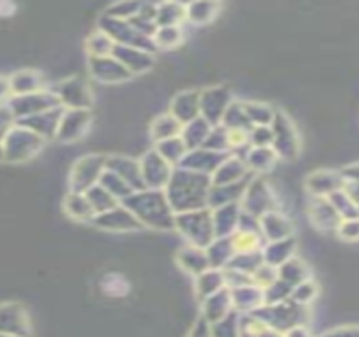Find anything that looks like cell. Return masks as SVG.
I'll list each match as a JSON object with an SVG mask.
<instances>
[{
  "instance_id": "d6a6232c",
  "label": "cell",
  "mask_w": 359,
  "mask_h": 337,
  "mask_svg": "<svg viewBox=\"0 0 359 337\" xmlns=\"http://www.w3.org/2000/svg\"><path fill=\"white\" fill-rule=\"evenodd\" d=\"M231 307H233L231 292H229V289H226V287L204 301L206 319L210 320L211 324H218L223 319H226L229 310H231Z\"/></svg>"
},
{
  "instance_id": "7c38bea8",
  "label": "cell",
  "mask_w": 359,
  "mask_h": 337,
  "mask_svg": "<svg viewBox=\"0 0 359 337\" xmlns=\"http://www.w3.org/2000/svg\"><path fill=\"white\" fill-rule=\"evenodd\" d=\"M306 198V216L312 230H316L319 235L336 236V230L342 219L331 206V202L325 198H311L307 194Z\"/></svg>"
},
{
  "instance_id": "836d02e7",
  "label": "cell",
  "mask_w": 359,
  "mask_h": 337,
  "mask_svg": "<svg viewBox=\"0 0 359 337\" xmlns=\"http://www.w3.org/2000/svg\"><path fill=\"white\" fill-rule=\"evenodd\" d=\"M236 249L233 245L231 236L226 238H215V241L206 248L208 260H210V266L216 270H224L231 261V258L235 256Z\"/></svg>"
},
{
  "instance_id": "11a10c76",
  "label": "cell",
  "mask_w": 359,
  "mask_h": 337,
  "mask_svg": "<svg viewBox=\"0 0 359 337\" xmlns=\"http://www.w3.org/2000/svg\"><path fill=\"white\" fill-rule=\"evenodd\" d=\"M252 280H253V284L257 287H260V289H266V287L272 285L273 282L278 280V268H275V266L263 261V263L258 266L257 270H255V273L252 275Z\"/></svg>"
},
{
  "instance_id": "be15d7a7",
  "label": "cell",
  "mask_w": 359,
  "mask_h": 337,
  "mask_svg": "<svg viewBox=\"0 0 359 337\" xmlns=\"http://www.w3.org/2000/svg\"><path fill=\"white\" fill-rule=\"evenodd\" d=\"M358 214H359V206H358Z\"/></svg>"
},
{
  "instance_id": "30bf717a",
  "label": "cell",
  "mask_w": 359,
  "mask_h": 337,
  "mask_svg": "<svg viewBox=\"0 0 359 337\" xmlns=\"http://www.w3.org/2000/svg\"><path fill=\"white\" fill-rule=\"evenodd\" d=\"M344 177L336 167H317L304 177V191L311 198H325L344 187Z\"/></svg>"
},
{
  "instance_id": "ee69618b",
  "label": "cell",
  "mask_w": 359,
  "mask_h": 337,
  "mask_svg": "<svg viewBox=\"0 0 359 337\" xmlns=\"http://www.w3.org/2000/svg\"><path fill=\"white\" fill-rule=\"evenodd\" d=\"M86 198L88 201H90L91 207H93L95 214H103L107 213V211L114 209V207H116L120 205V201L116 198H114L108 191L105 189V187H102L100 184L93 186L91 189L86 191Z\"/></svg>"
},
{
  "instance_id": "ac0fdd59",
  "label": "cell",
  "mask_w": 359,
  "mask_h": 337,
  "mask_svg": "<svg viewBox=\"0 0 359 337\" xmlns=\"http://www.w3.org/2000/svg\"><path fill=\"white\" fill-rule=\"evenodd\" d=\"M199 98H201V90L186 88V90L177 91V93L170 98L167 111H169V114L172 115L179 123H182V127H184L186 123L193 122V120L201 116Z\"/></svg>"
},
{
  "instance_id": "9c48e42d",
  "label": "cell",
  "mask_w": 359,
  "mask_h": 337,
  "mask_svg": "<svg viewBox=\"0 0 359 337\" xmlns=\"http://www.w3.org/2000/svg\"><path fill=\"white\" fill-rule=\"evenodd\" d=\"M235 102L233 91L224 85L206 86L201 90V98H199V106H201V116L212 127L219 125L229 105Z\"/></svg>"
},
{
  "instance_id": "91938a15",
  "label": "cell",
  "mask_w": 359,
  "mask_h": 337,
  "mask_svg": "<svg viewBox=\"0 0 359 337\" xmlns=\"http://www.w3.org/2000/svg\"><path fill=\"white\" fill-rule=\"evenodd\" d=\"M342 189H344V193L349 195L351 201H353L356 206H359V184H358V182L346 181L344 182V187H342Z\"/></svg>"
},
{
  "instance_id": "9f6ffc18",
  "label": "cell",
  "mask_w": 359,
  "mask_h": 337,
  "mask_svg": "<svg viewBox=\"0 0 359 337\" xmlns=\"http://www.w3.org/2000/svg\"><path fill=\"white\" fill-rule=\"evenodd\" d=\"M139 7L140 4L137 2H116L108 7L105 15L114 19H120V20H130L132 18H135L137 15Z\"/></svg>"
},
{
  "instance_id": "8fae6325",
  "label": "cell",
  "mask_w": 359,
  "mask_h": 337,
  "mask_svg": "<svg viewBox=\"0 0 359 337\" xmlns=\"http://www.w3.org/2000/svg\"><path fill=\"white\" fill-rule=\"evenodd\" d=\"M139 160H140L142 179H144L145 189L165 191V187L169 184L175 167H172L169 162L162 159L154 147L149 149L145 153H142Z\"/></svg>"
},
{
  "instance_id": "44dd1931",
  "label": "cell",
  "mask_w": 359,
  "mask_h": 337,
  "mask_svg": "<svg viewBox=\"0 0 359 337\" xmlns=\"http://www.w3.org/2000/svg\"><path fill=\"white\" fill-rule=\"evenodd\" d=\"M228 156L229 153L212 152L210 149H204V147L194 149V151H189L186 153L184 160L181 162L179 167L186 170H193V172L204 174V176L211 177Z\"/></svg>"
},
{
  "instance_id": "2e32d148",
  "label": "cell",
  "mask_w": 359,
  "mask_h": 337,
  "mask_svg": "<svg viewBox=\"0 0 359 337\" xmlns=\"http://www.w3.org/2000/svg\"><path fill=\"white\" fill-rule=\"evenodd\" d=\"M295 230H297V226H295L292 216L282 209L270 211L260 218V231L265 243L292 238V236H295Z\"/></svg>"
},
{
  "instance_id": "52a82bcc",
  "label": "cell",
  "mask_w": 359,
  "mask_h": 337,
  "mask_svg": "<svg viewBox=\"0 0 359 337\" xmlns=\"http://www.w3.org/2000/svg\"><path fill=\"white\" fill-rule=\"evenodd\" d=\"M44 140L37 137L34 132L27 130L24 127L12 128L7 132V137L4 139L2 149L4 157L11 160H26L36 156L43 147Z\"/></svg>"
},
{
  "instance_id": "603a6c76",
  "label": "cell",
  "mask_w": 359,
  "mask_h": 337,
  "mask_svg": "<svg viewBox=\"0 0 359 337\" xmlns=\"http://www.w3.org/2000/svg\"><path fill=\"white\" fill-rule=\"evenodd\" d=\"M245 164L253 176L266 177L278 167L280 160L272 147H250L245 156Z\"/></svg>"
},
{
  "instance_id": "484cf974",
  "label": "cell",
  "mask_w": 359,
  "mask_h": 337,
  "mask_svg": "<svg viewBox=\"0 0 359 337\" xmlns=\"http://www.w3.org/2000/svg\"><path fill=\"white\" fill-rule=\"evenodd\" d=\"M252 177L245 179V181L241 182H236V184L211 186L210 198H208V207H210V209H216V207H221V206L240 205L241 199H243L246 186H248V182L252 181Z\"/></svg>"
},
{
  "instance_id": "6da1fadb",
  "label": "cell",
  "mask_w": 359,
  "mask_h": 337,
  "mask_svg": "<svg viewBox=\"0 0 359 337\" xmlns=\"http://www.w3.org/2000/svg\"><path fill=\"white\" fill-rule=\"evenodd\" d=\"M211 186L210 176L175 167L164 193L174 213L181 214L208 207Z\"/></svg>"
},
{
  "instance_id": "d6986e66",
  "label": "cell",
  "mask_w": 359,
  "mask_h": 337,
  "mask_svg": "<svg viewBox=\"0 0 359 337\" xmlns=\"http://www.w3.org/2000/svg\"><path fill=\"white\" fill-rule=\"evenodd\" d=\"M107 169L122 177L132 187L133 193L145 189L139 157L128 156V153H114V156H108Z\"/></svg>"
},
{
  "instance_id": "60d3db41",
  "label": "cell",
  "mask_w": 359,
  "mask_h": 337,
  "mask_svg": "<svg viewBox=\"0 0 359 337\" xmlns=\"http://www.w3.org/2000/svg\"><path fill=\"white\" fill-rule=\"evenodd\" d=\"M226 130H240V132H250V128L253 127L250 122L248 115H246L245 103L243 99H235V102L229 105V108L224 114L221 123Z\"/></svg>"
},
{
  "instance_id": "e575fe53",
  "label": "cell",
  "mask_w": 359,
  "mask_h": 337,
  "mask_svg": "<svg viewBox=\"0 0 359 337\" xmlns=\"http://www.w3.org/2000/svg\"><path fill=\"white\" fill-rule=\"evenodd\" d=\"M211 128H212V125L210 122H206L203 116H199V118H196V120H193V122L186 123L184 127H182L181 139L184 140L186 147L189 149V151L201 149V147H204V144H206Z\"/></svg>"
},
{
  "instance_id": "cb8c5ba5",
  "label": "cell",
  "mask_w": 359,
  "mask_h": 337,
  "mask_svg": "<svg viewBox=\"0 0 359 337\" xmlns=\"http://www.w3.org/2000/svg\"><path fill=\"white\" fill-rule=\"evenodd\" d=\"M253 174L246 167L245 160L236 156H228L223 164L216 169V172L211 176L212 186H226L236 184V182L245 181V179L252 177Z\"/></svg>"
},
{
  "instance_id": "7bdbcfd3",
  "label": "cell",
  "mask_w": 359,
  "mask_h": 337,
  "mask_svg": "<svg viewBox=\"0 0 359 337\" xmlns=\"http://www.w3.org/2000/svg\"><path fill=\"white\" fill-rule=\"evenodd\" d=\"M43 88V78L36 71H20L14 74L11 80V91L14 97L31 95Z\"/></svg>"
},
{
  "instance_id": "277c9868",
  "label": "cell",
  "mask_w": 359,
  "mask_h": 337,
  "mask_svg": "<svg viewBox=\"0 0 359 337\" xmlns=\"http://www.w3.org/2000/svg\"><path fill=\"white\" fill-rule=\"evenodd\" d=\"M174 230L184 238L187 245L208 248L216 238L212 211L210 207H204V209L175 214Z\"/></svg>"
},
{
  "instance_id": "d590c367",
  "label": "cell",
  "mask_w": 359,
  "mask_h": 337,
  "mask_svg": "<svg viewBox=\"0 0 359 337\" xmlns=\"http://www.w3.org/2000/svg\"><path fill=\"white\" fill-rule=\"evenodd\" d=\"M243 103L246 115H248L253 127H257V125H266V127H270L278 111V106L266 102V99H243Z\"/></svg>"
},
{
  "instance_id": "74e56055",
  "label": "cell",
  "mask_w": 359,
  "mask_h": 337,
  "mask_svg": "<svg viewBox=\"0 0 359 337\" xmlns=\"http://www.w3.org/2000/svg\"><path fill=\"white\" fill-rule=\"evenodd\" d=\"M224 287H226V284H224L223 270L210 268L203 272L201 275L196 277V292H198L199 298H203V301H206L208 297L223 290Z\"/></svg>"
},
{
  "instance_id": "8d00e7d4",
  "label": "cell",
  "mask_w": 359,
  "mask_h": 337,
  "mask_svg": "<svg viewBox=\"0 0 359 337\" xmlns=\"http://www.w3.org/2000/svg\"><path fill=\"white\" fill-rule=\"evenodd\" d=\"M65 209L71 218L83 223L93 221L95 216H97L85 193H73V191H69V194L65 199Z\"/></svg>"
},
{
  "instance_id": "4dcf8cb0",
  "label": "cell",
  "mask_w": 359,
  "mask_h": 337,
  "mask_svg": "<svg viewBox=\"0 0 359 337\" xmlns=\"http://www.w3.org/2000/svg\"><path fill=\"white\" fill-rule=\"evenodd\" d=\"M231 292V302L233 307L240 312H255L265 305V298H263V289L257 287L255 284L238 287V289L229 290Z\"/></svg>"
},
{
  "instance_id": "94428289",
  "label": "cell",
  "mask_w": 359,
  "mask_h": 337,
  "mask_svg": "<svg viewBox=\"0 0 359 337\" xmlns=\"http://www.w3.org/2000/svg\"><path fill=\"white\" fill-rule=\"evenodd\" d=\"M283 337H312V334L307 326H295L289 329V331L283 334Z\"/></svg>"
},
{
  "instance_id": "f907efd6",
  "label": "cell",
  "mask_w": 359,
  "mask_h": 337,
  "mask_svg": "<svg viewBox=\"0 0 359 337\" xmlns=\"http://www.w3.org/2000/svg\"><path fill=\"white\" fill-rule=\"evenodd\" d=\"M204 149H210V151L219 153H229V151H231V145H229V132L223 127V125H215V127L211 128L206 144H204Z\"/></svg>"
},
{
  "instance_id": "ba28073f",
  "label": "cell",
  "mask_w": 359,
  "mask_h": 337,
  "mask_svg": "<svg viewBox=\"0 0 359 337\" xmlns=\"http://www.w3.org/2000/svg\"><path fill=\"white\" fill-rule=\"evenodd\" d=\"M54 95L60 99L61 106L66 108V110H91L95 103L93 91H91L90 85L79 76L61 81L54 90Z\"/></svg>"
},
{
  "instance_id": "d4e9b609",
  "label": "cell",
  "mask_w": 359,
  "mask_h": 337,
  "mask_svg": "<svg viewBox=\"0 0 359 337\" xmlns=\"http://www.w3.org/2000/svg\"><path fill=\"white\" fill-rule=\"evenodd\" d=\"M175 261L181 266L184 272L189 273V275L198 277L201 275L203 272L210 270V260H208L206 248L194 247V245H184V247L179 248L177 255H175Z\"/></svg>"
},
{
  "instance_id": "681fc988",
  "label": "cell",
  "mask_w": 359,
  "mask_h": 337,
  "mask_svg": "<svg viewBox=\"0 0 359 337\" xmlns=\"http://www.w3.org/2000/svg\"><path fill=\"white\" fill-rule=\"evenodd\" d=\"M327 201L331 202V206L336 209V213L339 214L341 219H351V218H359L358 214V206L351 201V198L344 193V189L336 191L327 198Z\"/></svg>"
},
{
  "instance_id": "4fadbf2b",
  "label": "cell",
  "mask_w": 359,
  "mask_h": 337,
  "mask_svg": "<svg viewBox=\"0 0 359 337\" xmlns=\"http://www.w3.org/2000/svg\"><path fill=\"white\" fill-rule=\"evenodd\" d=\"M61 106L60 99H57L54 91H36L31 95H22V97H14L11 102V111L20 118H27V116L43 114V111L54 110V108Z\"/></svg>"
},
{
  "instance_id": "f546056e",
  "label": "cell",
  "mask_w": 359,
  "mask_h": 337,
  "mask_svg": "<svg viewBox=\"0 0 359 337\" xmlns=\"http://www.w3.org/2000/svg\"><path fill=\"white\" fill-rule=\"evenodd\" d=\"M278 278L292 287L302 284V282L311 280L312 278V266L304 256L299 253L287 260L282 266H278Z\"/></svg>"
},
{
  "instance_id": "5b68a950",
  "label": "cell",
  "mask_w": 359,
  "mask_h": 337,
  "mask_svg": "<svg viewBox=\"0 0 359 337\" xmlns=\"http://www.w3.org/2000/svg\"><path fill=\"white\" fill-rule=\"evenodd\" d=\"M240 206L241 211L257 216V218H262L263 214L270 213V211L280 209L278 207V199L275 195V191L272 184H270L269 177L262 176L252 177V181L246 186Z\"/></svg>"
},
{
  "instance_id": "c3c4849f",
  "label": "cell",
  "mask_w": 359,
  "mask_h": 337,
  "mask_svg": "<svg viewBox=\"0 0 359 337\" xmlns=\"http://www.w3.org/2000/svg\"><path fill=\"white\" fill-rule=\"evenodd\" d=\"M319 294H320L319 285H317L314 278H311V280H306L302 282V284L292 287L290 302L297 303V305H302V307H311V303L317 301Z\"/></svg>"
},
{
  "instance_id": "f35d334b",
  "label": "cell",
  "mask_w": 359,
  "mask_h": 337,
  "mask_svg": "<svg viewBox=\"0 0 359 337\" xmlns=\"http://www.w3.org/2000/svg\"><path fill=\"white\" fill-rule=\"evenodd\" d=\"M154 149H156L158 156H161L165 162H169L172 167H179L181 162L184 160L186 153L189 152V149L186 147L184 140L181 139V135L174 137V139H169V140H162V142L154 145Z\"/></svg>"
},
{
  "instance_id": "6125c7cd",
  "label": "cell",
  "mask_w": 359,
  "mask_h": 337,
  "mask_svg": "<svg viewBox=\"0 0 359 337\" xmlns=\"http://www.w3.org/2000/svg\"><path fill=\"white\" fill-rule=\"evenodd\" d=\"M7 93H12L11 91V81H6L0 78V98L6 97Z\"/></svg>"
},
{
  "instance_id": "7a4b0ae2",
  "label": "cell",
  "mask_w": 359,
  "mask_h": 337,
  "mask_svg": "<svg viewBox=\"0 0 359 337\" xmlns=\"http://www.w3.org/2000/svg\"><path fill=\"white\" fill-rule=\"evenodd\" d=\"M132 211L139 223L147 230L172 231L175 213L170 207L164 191L144 189L128 195L122 202Z\"/></svg>"
},
{
  "instance_id": "7dc6e473",
  "label": "cell",
  "mask_w": 359,
  "mask_h": 337,
  "mask_svg": "<svg viewBox=\"0 0 359 337\" xmlns=\"http://www.w3.org/2000/svg\"><path fill=\"white\" fill-rule=\"evenodd\" d=\"M98 184L102 187H105L108 193L114 195V198L118 199L120 202H123L128 195L133 194L132 187L128 186L122 177L116 176L115 172H111V170H108V169L103 172V176H102V179H100Z\"/></svg>"
},
{
  "instance_id": "5bb4252c",
  "label": "cell",
  "mask_w": 359,
  "mask_h": 337,
  "mask_svg": "<svg viewBox=\"0 0 359 337\" xmlns=\"http://www.w3.org/2000/svg\"><path fill=\"white\" fill-rule=\"evenodd\" d=\"M91 122H93L91 110H66L65 108L56 139L65 144L76 142L86 135L91 128Z\"/></svg>"
},
{
  "instance_id": "b9f144b4",
  "label": "cell",
  "mask_w": 359,
  "mask_h": 337,
  "mask_svg": "<svg viewBox=\"0 0 359 337\" xmlns=\"http://www.w3.org/2000/svg\"><path fill=\"white\" fill-rule=\"evenodd\" d=\"M157 27L182 26L186 22V4L162 2L157 4Z\"/></svg>"
},
{
  "instance_id": "83f0119b",
  "label": "cell",
  "mask_w": 359,
  "mask_h": 337,
  "mask_svg": "<svg viewBox=\"0 0 359 337\" xmlns=\"http://www.w3.org/2000/svg\"><path fill=\"white\" fill-rule=\"evenodd\" d=\"M212 211V226H215L216 238H226L233 236L238 230L240 223L241 206L240 205H228L216 207Z\"/></svg>"
},
{
  "instance_id": "680465c9",
  "label": "cell",
  "mask_w": 359,
  "mask_h": 337,
  "mask_svg": "<svg viewBox=\"0 0 359 337\" xmlns=\"http://www.w3.org/2000/svg\"><path fill=\"white\" fill-rule=\"evenodd\" d=\"M339 170H341L342 177H344V181L358 182L359 184V160L342 165Z\"/></svg>"
},
{
  "instance_id": "f5cc1de1",
  "label": "cell",
  "mask_w": 359,
  "mask_h": 337,
  "mask_svg": "<svg viewBox=\"0 0 359 337\" xmlns=\"http://www.w3.org/2000/svg\"><path fill=\"white\" fill-rule=\"evenodd\" d=\"M336 238L341 243L356 245L359 243V218L342 219L336 230Z\"/></svg>"
},
{
  "instance_id": "1f68e13d",
  "label": "cell",
  "mask_w": 359,
  "mask_h": 337,
  "mask_svg": "<svg viewBox=\"0 0 359 337\" xmlns=\"http://www.w3.org/2000/svg\"><path fill=\"white\" fill-rule=\"evenodd\" d=\"M219 2H191L186 4V22L196 27H203L211 24L221 14Z\"/></svg>"
},
{
  "instance_id": "f6af8a7d",
  "label": "cell",
  "mask_w": 359,
  "mask_h": 337,
  "mask_svg": "<svg viewBox=\"0 0 359 337\" xmlns=\"http://www.w3.org/2000/svg\"><path fill=\"white\" fill-rule=\"evenodd\" d=\"M85 48H86L88 57H103V56H111V54H114L115 43L111 41L110 36H107L105 32L97 29L93 34L88 36Z\"/></svg>"
},
{
  "instance_id": "f1b7e54d",
  "label": "cell",
  "mask_w": 359,
  "mask_h": 337,
  "mask_svg": "<svg viewBox=\"0 0 359 337\" xmlns=\"http://www.w3.org/2000/svg\"><path fill=\"white\" fill-rule=\"evenodd\" d=\"M181 132L182 123H179L169 111L156 115L149 125V139L152 140L154 145L162 142V140H169L174 139V137H179Z\"/></svg>"
},
{
  "instance_id": "816d5d0a",
  "label": "cell",
  "mask_w": 359,
  "mask_h": 337,
  "mask_svg": "<svg viewBox=\"0 0 359 337\" xmlns=\"http://www.w3.org/2000/svg\"><path fill=\"white\" fill-rule=\"evenodd\" d=\"M292 285L285 284V282L278 278L272 285L263 289V298H265V305H277V303H283L290 301Z\"/></svg>"
},
{
  "instance_id": "bcb514c9",
  "label": "cell",
  "mask_w": 359,
  "mask_h": 337,
  "mask_svg": "<svg viewBox=\"0 0 359 337\" xmlns=\"http://www.w3.org/2000/svg\"><path fill=\"white\" fill-rule=\"evenodd\" d=\"M262 263H263L262 249H258V252H241V253H235V256L231 258V261H229L226 268L238 270V272H243L246 275H253L255 270H257Z\"/></svg>"
},
{
  "instance_id": "9a60e30c",
  "label": "cell",
  "mask_w": 359,
  "mask_h": 337,
  "mask_svg": "<svg viewBox=\"0 0 359 337\" xmlns=\"http://www.w3.org/2000/svg\"><path fill=\"white\" fill-rule=\"evenodd\" d=\"M88 68L91 76L103 85H122L133 78L114 56L88 57Z\"/></svg>"
},
{
  "instance_id": "ffe728a7",
  "label": "cell",
  "mask_w": 359,
  "mask_h": 337,
  "mask_svg": "<svg viewBox=\"0 0 359 337\" xmlns=\"http://www.w3.org/2000/svg\"><path fill=\"white\" fill-rule=\"evenodd\" d=\"M116 61L122 62V66L127 69L132 76H140L147 74L150 69L156 66V54L144 51V49L130 48V46H118L115 44L114 54Z\"/></svg>"
},
{
  "instance_id": "db71d44e",
  "label": "cell",
  "mask_w": 359,
  "mask_h": 337,
  "mask_svg": "<svg viewBox=\"0 0 359 337\" xmlns=\"http://www.w3.org/2000/svg\"><path fill=\"white\" fill-rule=\"evenodd\" d=\"M250 147H272L273 145V132L272 127L266 125H257L248 132Z\"/></svg>"
},
{
  "instance_id": "e0dca14e",
  "label": "cell",
  "mask_w": 359,
  "mask_h": 337,
  "mask_svg": "<svg viewBox=\"0 0 359 337\" xmlns=\"http://www.w3.org/2000/svg\"><path fill=\"white\" fill-rule=\"evenodd\" d=\"M95 226H98L100 230H107L111 233H132L144 230V226L139 223V219L133 216V213L128 209L127 206H123L120 202L118 206L114 209L107 211V213L95 216V219L91 221Z\"/></svg>"
},
{
  "instance_id": "4316f807",
  "label": "cell",
  "mask_w": 359,
  "mask_h": 337,
  "mask_svg": "<svg viewBox=\"0 0 359 337\" xmlns=\"http://www.w3.org/2000/svg\"><path fill=\"white\" fill-rule=\"evenodd\" d=\"M299 253V240L297 236H292V238L280 240V241H272V243H265L262 248L263 261L269 265L282 266L287 260H290L292 256H295Z\"/></svg>"
},
{
  "instance_id": "6f0895ef",
  "label": "cell",
  "mask_w": 359,
  "mask_h": 337,
  "mask_svg": "<svg viewBox=\"0 0 359 337\" xmlns=\"http://www.w3.org/2000/svg\"><path fill=\"white\" fill-rule=\"evenodd\" d=\"M320 337H359V326L356 324H346V326H337L325 331Z\"/></svg>"
},
{
  "instance_id": "8992f818",
  "label": "cell",
  "mask_w": 359,
  "mask_h": 337,
  "mask_svg": "<svg viewBox=\"0 0 359 337\" xmlns=\"http://www.w3.org/2000/svg\"><path fill=\"white\" fill-rule=\"evenodd\" d=\"M105 153H88L81 157L71 169L69 186L73 193H86L93 186H97L107 170Z\"/></svg>"
},
{
  "instance_id": "3957f363",
  "label": "cell",
  "mask_w": 359,
  "mask_h": 337,
  "mask_svg": "<svg viewBox=\"0 0 359 337\" xmlns=\"http://www.w3.org/2000/svg\"><path fill=\"white\" fill-rule=\"evenodd\" d=\"M270 127L273 132L272 149L277 153L278 160L283 164H297L302 157V135L299 125L287 111L278 108Z\"/></svg>"
},
{
  "instance_id": "7402d4cb",
  "label": "cell",
  "mask_w": 359,
  "mask_h": 337,
  "mask_svg": "<svg viewBox=\"0 0 359 337\" xmlns=\"http://www.w3.org/2000/svg\"><path fill=\"white\" fill-rule=\"evenodd\" d=\"M65 108L57 106L54 110L43 111V114H37L32 116H27V118H22L19 122L20 127L27 128V130L34 132L37 137H41L43 140L54 139L57 133V128H60V122Z\"/></svg>"
},
{
  "instance_id": "ab89813d",
  "label": "cell",
  "mask_w": 359,
  "mask_h": 337,
  "mask_svg": "<svg viewBox=\"0 0 359 337\" xmlns=\"http://www.w3.org/2000/svg\"><path fill=\"white\" fill-rule=\"evenodd\" d=\"M154 44H156L158 51H174L179 46L184 43L186 32L182 26H167L157 27L156 34H154Z\"/></svg>"
}]
</instances>
